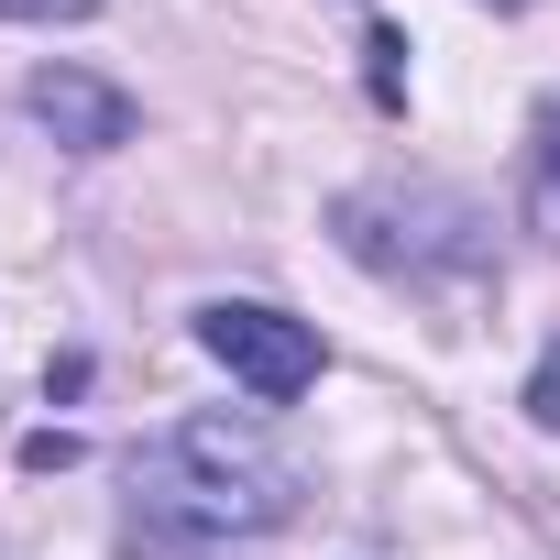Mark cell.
<instances>
[{
  "mask_svg": "<svg viewBox=\"0 0 560 560\" xmlns=\"http://www.w3.org/2000/svg\"><path fill=\"white\" fill-rule=\"evenodd\" d=\"M132 494L143 505L121 527V560H231V538H275L298 516V462L253 418H187L154 440Z\"/></svg>",
  "mask_w": 560,
  "mask_h": 560,
  "instance_id": "obj_1",
  "label": "cell"
},
{
  "mask_svg": "<svg viewBox=\"0 0 560 560\" xmlns=\"http://www.w3.org/2000/svg\"><path fill=\"white\" fill-rule=\"evenodd\" d=\"M341 253L352 264H374V275H407V287H440V275H483L494 264V242H483V220L462 209V198H396V187H363V198H341Z\"/></svg>",
  "mask_w": 560,
  "mask_h": 560,
  "instance_id": "obj_2",
  "label": "cell"
},
{
  "mask_svg": "<svg viewBox=\"0 0 560 560\" xmlns=\"http://www.w3.org/2000/svg\"><path fill=\"white\" fill-rule=\"evenodd\" d=\"M198 352H209L231 385H253L264 407H287V396L319 385V330L287 319V308H264V298H220V308H198Z\"/></svg>",
  "mask_w": 560,
  "mask_h": 560,
  "instance_id": "obj_3",
  "label": "cell"
},
{
  "mask_svg": "<svg viewBox=\"0 0 560 560\" xmlns=\"http://www.w3.org/2000/svg\"><path fill=\"white\" fill-rule=\"evenodd\" d=\"M23 110H34L56 143H78V154L132 143V100H121V89H100V78H78V67H45V78L23 89Z\"/></svg>",
  "mask_w": 560,
  "mask_h": 560,
  "instance_id": "obj_4",
  "label": "cell"
},
{
  "mask_svg": "<svg viewBox=\"0 0 560 560\" xmlns=\"http://www.w3.org/2000/svg\"><path fill=\"white\" fill-rule=\"evenodd\" d=\"M538 220H560V100L538 110Z\"/></svg>",
  "mask_w": 560,
  "mask_h": 560,
  "instance_id": "obj_5",
  "label": "cell"
},
{
  "mask_svg": "<svg viewBox=\"0 0 560 560\" xmlns=\"http://www.w3.org/2000/svg\"><path fill=\"white\" fill-rule=\"evenodd\" d=\"M363 56H374V100L396 110V100H407V34H374Z\"/></svg>",
  "mask_w": 560,
  "mask_h": 560,
  "instance_id": "obj_6",
  "label": "cell"
},
{
  "mask_svg": "<svg viewBox=\"0 0 560 560\" xmlns=\"http://www.w3.org/2000/svg\"><path fill=\"white\" fill-rule=\"evenodd\" d=\"M527 418H538V429H560V341H549V352H538V374H527Z\"/></svg>",
  "mask_w": 560,
  "mask_h": 560,
  "instance_id": "obj_7",
  "label": "cell"
},
{
  "mask_svg": "<svg viewBox=\"0 0 560 560\" xmlns=\"http://www.w3.org/2000/svg\"><path fill=\"white\" fill-rule=\"evenodd\" d=\"M100 0H0V23H89Z\"/></svg>",
  "mask_w": 560,
  "mask_h": 560,
  "instance_id": "obj_8",
  "label": "cell"
},
{
  "mask_svg": "<svg viewBox=\"0 0 560 560\" xmlns=\"http://www.w3.org/2000/svg\"><path fill=\"white\" fill-rule=\"evenodd\" d=\"M494 12H527V0H494Z\"/></svg>",
  "mask_w": 560,
  "mask_h": 560,
  "instance_id": "obj_9",
  "label": "cell"
}]
</instances>
